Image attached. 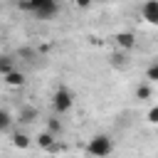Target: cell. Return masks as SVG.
Listing matches in <instances>:
<instances>
[{"mask_svg":"<svg viewBox=\"0 0 158 158\" xmlns=\"http://www.w3.org/2000/svg\"><path fill=\"white\" fill-rule=\"evenodd\" d=\"M17 7L25 12H32L37 20H52L59 12V2L54 0H27V2H20Z\"/></svg>","mask_w":158,"mask_h":158,"instance_id":"1","label":"cell"},{"mask_svg":"<svg viewBox=\"0 0 158 158\" xmlns=\"http://www.w3.org/2000/svg\"><path fill=\"white\" fill-rule=\"evenodd\" d=\"M86 153H89L91 158H109V156L114 153V141H111L106 133H96V136L89 138Z\"/></svg>","mask_w":158,"mask_h":158,"instance_id":"2","label":"cell"},{"mask_svg":"<svg viewBox=\"0 0 158 158\" xmlns=\"http://www.w3.org/2000/svg\"><path fill=\"white\" fill-rule=\"evenodd\" d=\"M74 106V96H72V91L69 89H64V86H59L54 94H52V109H54V114H67L69 109Z\"/></svg>","mask_w":158,"mask_h":158,"instance_id":"3","label":"cell"},{"mask_svg":"<svg viewBox=\"0 0 158 158\" xmlns=\"http://www.w3.org/2000/svg\"><path fill=\"white\" fill-rule=\"evenodd\" d=\"M141 17L151 25H158V0H146L141 2Z\"/></svg>","mask_w":158,"mask_h":158,"instance_id":"4","label":"cell"},{"mask_svg":"<svg viewBox=\"0 0 158 158\" xmlns=\"http://www.w3.org/2000/svg\"><path fill=\"white\" fill-rule=\"evenodd\" d=\"M114 42H116L118 49H133V47H136V35L123 30V32H116V35H114Z\"/></svg>","mask_w":158,"mask_h":158,"instance_id":"5","label":"cell"},{"mask_svg":"<svg viewBox=\"0 0 158 158\" xmlns=\"http://www.w3.org/2000/svg\"><path fill=\"white\" fill-rule=\"evenodd\" d=\"M35 118H40V111H37L35 106H22L20 114H17V121H20V123H32Z\"/></svg>","mask_w":158,"mask_h":158,"instance_id":"6","label":"cell"},{"mask_svg":"<svg viewBox=\"0 0 158 158\" xmlns=\"http://www.w3.org/2000/svg\"><path fill=\"white\" fill-rule=\"evenodd\" d=\"M2 79H5V84H7V86H22V84H25V74H22L20 69L10 72V74H7V77H2Z\"/></svg>","mask_w":158,"mask_h":158,"instance_id":"7","label":"cell"},{"mask_svg":"<svg viewBox=\"0 0 158 158\" xmlns=\"http://www.w3.org/2000/svg\"><path fill=\"white\" fill-rule=\"evenodd\" d=\"M47 131H49L54 138H59V136H62V131H64V123H62L57 116H52V118H47Z\"/></svg>","mask_w":158,"mask_h":158,"instance_id":"8","label":"cell"},{"mask_svg":"<svg viewBox=\"0 0 158 158\" xmlns=\"http://www.w3.org/2000/svg\"><path fill=\"white\" fill-rule=\"evenodd\" d=\"M54 143H57V138H54L49 131H42V133L37 136V146H40V148H44V151H49Z\"/></svg>","mask_w":158,"mask_h":158,"instance_id":"9","label":"cell"},{"mask_svg":"<svg viewBox=\"0 0 158 158\" xmlns=\"http://www.w3.org/2000/svg\"><path fill=\"white\" fill-rule=\"evenodd\" d=\"M151 96H153V89H151V84H148V81L136 86V99H138V101H146V99H151Z\"/></svg>","mask_w":158,"mask_h":158,"instance_id":"10","label":"cell"},{"mask_svg":"<svg viewBox=\"0 0 158 158\" xmlns=\"http://www.w3.org/2000/svg\"><path fill=\"white\" fill-rule=\"evenodd\" d=\"M146 81L148 84H158V59L146 67Z\"/></svg>","mask_w":158,"mask_h":158,"instance_id":"11","label":"cell"},{"mask_svg":"<svg viewBox=\"0 0 158 158\" xmlns=\"http://www.w3.org/2000/svg\"><path fill=\"white\" fill-rule=\"evenodd\" d=\"M10 72H15V67H12V57H10V54H2V57H0V74L7 77Z\"/></svg>","mask_w":158,"mask_h":158,"instance_id":"12","label":"cell"},{"mask_svg":"<svg viewBox=\"0 0 158 158\" xmlns=\"http://www.w3.org/2000/svg\"><path fill=\"white\" fill-rule=\"evenodd\" d=\"M12 146H15V148H27V146H30V136L17 131V133L12 136Z\"/></svg>","mask_w":158,"mask_h":158,"instance_id":"13","label":"cell"},{"mask_svg":"<svg viewBox=\"0 0 158 158\" xmlns=\"http://www.w3.org/2000/svg\"><path fill=\"white\" fill-rule=\"evenodd\" d=\"M10 121H12L10 111H7V109H2V111H0V131H2V133H7V131H10Z\"/></svg>","mask_w":158,"mask_h":158,"instance_id":"14","label":"cell"},{"mask_svg":"<svg viewBox=\"0 0 158 158\" xmlns=\"http://www.w3.org/2000/svg\"><path fill=\"white\" fill-rule=\"evenodd\" d=\"M17 57H20V59H27V62H32V57H35V52H32V49H27V47H22V49L17 52Z\"/></svg>","mask_w":158,"mask_h":158,"instance_id":"15","label":"cell"},{"mask_svg":"<svg viewBox=\"0 0 158 158\" xmlns=\"http://www.w3.org/2000/svg\"><path fill=\"white\" fill-rule=\"evenodd\" d=\"M148 121H151V123H158V106H153V109L148 111Z\"/></svg>","mask_w":158,"mask_h":158,"instance_id":"16","label":"cell"},{"mask_svg":"<svg viewBox=\"0 0 158 158\" xmlns=\"http://www.w3.org/2000/svg\"><path fill=\"white\" fill-rule=\"evenodd\" d=\"M111 64H114V67H123V64H126V59H123L121 54H114V59H111Z\"/></svg>","mask_w":158,"mask_h":158,"instance_id":"17","label":"cell"}]
</instances>
